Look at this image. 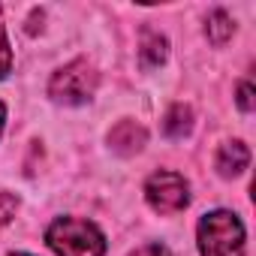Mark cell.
Wrapping results in <instances>:
<instances>
[{"instance_id": "obj_9", "label": "cell", "mask_w": 256, "mask_h": 256, "mask_svg": "<svg viewBox=\"0 0 256 256\" xmlns=\"http://www.w3.org/2000/svg\"><path fill=\"white\" fill-rule=\"evenodd\" d=\"M205 34H208V40H211L214 46H223V42L235 34V24H232V18H229L223 10H217V12L208 16V22H205Z\"/></svg>"}, {"instance_id": "obj_10", "label": "cell", "mask_w": 256, "mask_h": 256, "mask_svg": "<svg viewBox=\"0 0 256 256\" xmlns=\"http://www.w3.org/2000/svg\"><path fill=\"white\" fill-rule=\"evenodd\" d=\"M18 211V196H12L10 190H0V226H6Z\"/></svg>"}, {"instance_id": "obj_14", "label": "cell", "mask_w": 256, "mask_h": 256, "mask_svg": "<svg viewBox=\"0 0 256 256\" xmlns=\"http://www.w3.org/2000/svg\"><path fill=\"white\" fill-rule=\"evenodd\" d=\"M4 124H6V106L0 102V133H4Z\"/></svg>"}, {"instance_id": "obj_1", "label": "cell", "mask_w": 256, "mask_h": 256, "mask_svg": "<svg viewBox=\"0 0 256 256\" xmlns=\"http://www.w3.org/2000/svg\"><path fill=\"white\" fill-rule=\"evenodd\" d=\"M48 247L58 256H102L106 238L102 232L82 217H58L46 232Z\"/></svg>"}, {"instance_id": "obj_3", "label": "cell", "mask_w": 256, "mask_h": 256, "mask_svg": "<svg viewBox=\"0 0 256 256\" xmlns=\"http://www.w3.org/2000/svg\"><path fill=\"white\" fill-rule=\"evenodd\" d=\"M96 84H100L96 70H94L84 58H78V60H70L66 66H60V70L52 76V82H48V96H52L54 102H64V106H82V102H88V100L94 96Z\"/></svg>"}, {"instance_id": "obj_15", "label": "cell", "mask_w": 256, "mask_h": 256, "mask_svg": "<svg viewBox=\"0 0 256 256\" xmlns=\"http://www.w3.org/2000/svg\"><path fill=\"white\" fill-rule=\"evenodd\" d=\"M12 256H28V253H12Z\"/></svg>"}, {"instance_id": "obj_5", "label": "cell", "mask_w": 256, "mask_h": 256, "mask_svg": "<svg viewBox=\"0 0 256 256\" xmlns=\"http://www.w3.org/2000/svg\"><path fill=\"white\" fill-rule=\"evenodd\" d=\"M148 142V133H145V126L130 120V118H124L112 126V133H108V145L112 151L124 154V157H130V154H139Z\"/></svg>"}, {"instance_id": "obj_7", "label": "cell", "mask_w": 256, "mask_h": 256, "mask_svg": "<svg viewBox=\"0 0 256 256\" xmlns=\"http://www.w3.org/2000/svg\"><path fill=\"white\" fill-rule=\"evenodd\" d=\"M190 126H193V112L184 102H175L163 118V130H166L169 139H184L190 133Z\"/></svg>"}, {"instance_id": "obj_13", "label": "cell", "mask_w": 256, "mask_h": 256, "mask_svg": "<svg viewBox=\"0 0 256 256\" xmlns=\"http://www.w3.org/2000/svg\"><path fill=\"white\" fill-rule=\"evenodd\" d=\"M130 256H172V253H169V247H163V244H145V247H139V250L130 253Z\"/></svg>"}, {"instance_id": "obj_11", "label": "cell", "mask_w": 256, "mask_h": 256, "mask_svg": "<svg viewBox=\"0 0 256 256\" xmlns=\"http://www.w3.org/2000/svg\"><path fill=\"white\" fill-rule=\"evenodd\" d=\"M12 70V52H10V40L4 30V16H0V78Z\"/></svg>"}, {"instance_id": "obj_12", "label": "cell", "mask_w": 256, "mask_h": 256, "mask_svg": "<svg viewBox=\"0 0 256 256\" xmlns=\"http://www.w3.org/2000/svg\"><path fill=\"white\" fill-rule=\"evenodd\" d=\"M238 106H241L244 112L253 108V84H250V82H241V88H238Z\"/></svg>"}, {"instance_id": "obj_4", "label": "cell", "mask_w": 256, "mask_h": 256, "mask_svg": "<svg viewBox=\"0 0 256 256\" xmlns=\"http://www.w3.org/2000/svg\"><path fill=\"white\" fill-rule=\"evenodd\" d=\"M145 199L157 214H178L190 205V184L178 172H154L145 184Z\"/></svg>"}, {"instance_id": "obj_8", "label": "cell", "mask_w": 256, "mask_h": 256, "mask_svg": "<svg viewBox=\"0 0 256 256\" xmlns=\"http://www.w3.org/2000/svg\"><path fill=\"white\" fill-rule=\"evenodd\" d=\"M166 48H169V42H166V36H160V34H154V30H145L142 34V60L148 64V66H160L163 60H166Z\"/></svg>"}, {"instance_id": "obj_6", "label": "cell", "mask_w": 256, "mask_h": 256, "mask_svg": "<svg viewBox=\"0 0 256 256\" xmlns=\"http://www.w3.org/2000/svg\"><path fill=\"white\" fill-rule=\"evenodd\" d=\"M247 163H250V151H247L244 142H226V145L217 151V169H220L223 178L241 175V172L247 169Z\"/></svg>"}, {"instance_id": "obj_2", "label": "cell", "mask_w": 256, "mask_h": 256, "mask_svg": "<svg viewBox=\"0 0 256 256\" xmlns=\"http://www.w3.org/2000/svg\"><path fill=\"white\" fill-rule=\"evenodd\" d=\"M202 256H244V226L232 211H211L199 220Z\"/></svg>"}]
</instances>
